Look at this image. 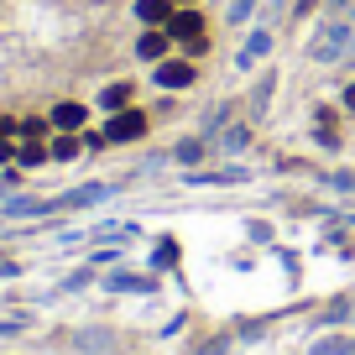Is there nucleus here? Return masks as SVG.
I'll use <instances>...</instances> for the list:
<instances>
[{
    "instance_id": "nucleus-1",
    "label": "nucleus",
    "mask_w": 355,
    "mask_h": 355,
    "mask_svg": "<svg viewBox=\"0 0 355 355\" xmlns=\"http://www.w3.org/2000/svg\"><path fill=\"white\" fill-rule=\"evenodd\" d=\"M350 42H355L350 21H329V26H324V32L309 42V58H313V63H334V58L350 53Z\"/></svg>"
},
{
    "instance_id": "nucleus-19",
    "label": "nucleus",
    "mask_w": 355,
    "mask_h": 355,
    "mask_svg": "<svg viewBox=\"0 0 355 355\" xmlns=\"http://www.w3.org/2000/svg\"><path fill=\"white\" fill-rule=\"evenodd\" d=\"M245 146V125H230V131L220 136V152H241Z\"/></svg>"
},
{
    "instance_id": "nucleus-11",
    "label": "nucleus",
    "mask_w": 355,
    "mask_h": 355,
    "mask_svg": "<svg viewBox=\"0 0 355 355\" xmlns=\"http://www.w3.org/2000/svg\"><path fill=\"white\" fill-rule=\"evenodd\" d=\"M167 53V32H141V42H136V58H146V63H157V58Z\"/></svg>"
},
{
    "instance_id": "nucleus-10",
    "label": "nucleus",
    "mask_w": 355,
    "mask_h": 355,
    "mask_svg": "<svg viewBox=\"0 0 355 355\" xmlns=\"http://www.w3.org/2000/svg\"><path fill=\"white\" fill-rule=\"evenodd\" d=\"M105 288H115V293H152L157 282H152V277H136V272H115Z\"/></svg>"
},
{
    "instance_id": "nucleus-18",
    "label": "nucleus",
    "mask_w": 355,
    "mask_h": 355,
    "mask_svg": "<svg viewBox=\"0 0 355 355\" xmlns=\"http://www.w3.org/2000/svg\"><path fill=\"white\" fill-rule=\"evenodd\" d=\"M193 183H245L241 167H225V173H193Z\"/></svg>"
},
{
    "instance_id": "nucleus-16",
    "label": "nucleus",
    "mask_w": 355,
    "mask_h": 355,
    "mask_svg": "<svg viewBox=\"0 0 355 355\" xmlns=\"http://www.w3.org/2000/svg\"><path fill=\"white\" fill-rule=\"evenodd\" d=\"M173 157H178L183 167L199 162V157H204V141H199V136H189V141H178V146H173Z\"/></svg>"
},
{
    "instance_id": "nucleus-26",
    "label": "nucleus",
    "mask_w": 355,
    "mask_h": 355,
    "mask_svg": "<svg viewBox=\"0 0 355 355\" xmlns=\"http://www.w3.org/2000/svg\"><path fill=\"white\" fill-rule=\"evenodd\" d=\"M0 277H16V261H11V256H0Z\"/></svg>"
},
{
    "instance_id": "nucleus-15",
    "label": "nucleus",
    "mask_w": 355,
    "mask_h": 355,
    "mask_svg": "<svg viewBox=\"0 0 355 355\" xmlns=\"http://www.w3.org/2000/svg\"><path fill=\"white\" fill-rule=\"evenodd\" d=\"M266 47H272V37H266V26H261V32H256V37H251V42H245V47H241V68H251V63H256V58H261V53H266Z\"/></svg>"
},
{
    "instance_id": "nucleus-14",
    "label": "nucleus",
    "mask_w": 355,
    "mask_h": 355,
    "mask_svg": "<svg viewBox=\"0 0 355 355\" xmlns=\"http://www.w3.org/2000/svg\"><path fill=\"white\" fill-rule=\"evenodd\" d=\"M125 100H131V84H110V89H100V110H125Z\"/></svg>"
},
{
    "instance_id": "nucleus-7",
    "label": "nucleus",
    "mask_w": 355,
    "mask_h": 355,
    "mask_svg": "<svg viewBox=\"0 0 355 355\" xmlns=\"http://www.w3.org/2000/svg\"><path fill=\"white\" fill-rule=\"evenodd\" d=\"M0 209L11 214V220H37V214H53L58 199H26V193H16V199H6Z\"/></svg>"
},
{
    "instance_id": "nucleus-25",
    "label": "nucleus",
    "mask_w": 355,
    "mask_h": 355,
    "mask_svg": "<svg viewBox=\"0 0 355 355\" xmlns=\"http://www.w3.org/2000/svg\"><path fill=\"white\" fill-rule=\"evenodd\" d=\"M6 162H16V146L11 141H0V167H6Z\"/></svg>"
},
{
    "instance_id": "nucleus-6",
    "label": "nucleus",
    "mask_w": 355,
    "mask_h": 355,
    "mask_svg": "<svg viewBox=\"0 0 355 355\" xmlns=\"http://www.w3.org/2000/svg\"><path fill=\"white\" fill-rule=\"evenodd\" d=\"M47 121H53L58 136H73L78 125L89 121V110H84V105H73V100H63V105H53V115H47Z\"/></svg>"
},
{
    "instance_id": "nucleus-24",
    "label": "nucleus",
    "mask_w": 355,
    "mask_h": 355,
    "mask_svg": "<svg viewBox=\"0 0 355 355\" xmlns=\"http://www.w3.org/2000/svg\"><path fill=\"white\" fill-rule=\"evenodd\" d=\"M329 183H334V189H355V173H334Z\"/></svg>"
},
{
    "instance_id": "nucleus-23",
    "label": "nucleus",
    "mask_w": 355,
    "mask_h": 355,
    "mask_svg": "<svg viewBox=\"0 0 355 355\" xmlns=\"http://www.w3.org/2000/svg\"><path fill=\"white\" fill-rule=\"evenodd\" d=\"M266 100H272V78H266V84L251 94V110H266Z\"/></svg>"
},
{
    "instance_id": "nucleus-22",
    "label": "nucleus",
    "mask_w": 355,
    "mask_h": 355,
    "mask_svg": "<svg viewBox=\"0 0 355 355\" xmlns=\"http://www.w3.org/2000/svg\"><path fill=\"white\" fill-rule=\"evenodd\" d=\"M251 6H256V0H230V11H225V16H230V21H245V16H251Z\"/></svg>"
},
{
    "instance_id": "nucleus-4",
    "label": "nucleus",
    "mask_w": 355,
    "mask_h": 355,
    "mask_svg": "<svg viewBox=\"0 0 355 355\" xmlns=\"http://www.w3.org/2000/svg\"><path fill=\"white\" fill-rule=\"evenodd\" d=\"M162 32H167V37H178V42H183V37H204V16L193 11V6H178V11L167 16Z\"/></svg>"
},
{
    "instance_id": "nucleus-28",
    "label": "nucleus",
    "mask_w": 355,
    "mask_h": 355,
    "mask_svg": "<svg viewBox=\"0 0 355 355\" xmlns=\"http://www.w3.org/2000/svg\"><path fill=\"white\" fill-rule=\"evenodd\" d=\"M345 110H355V84H350V89H345Z\"/></svg>"
},
{
    "instance_id": "nucleus-3",
    "label": "nucleus",
    "mask_w": 355,
    "mask_h": 355,
    "mask_svg": "<svg viewBox=\"0 0 355 355\" xmlns=\"http://www.w3.org/2000/svg\"><path fill=\"white\" fill-rule=\"evenodd\" d=\"M152 78H157L162 89H193V78H199V73H193L189 58H167V63H157Z\"/></svg>"
},
{
    "instance_id": "nucleus-2",
    "label": "nucleus",
    "mask_w": 355,
    "mask_h": 355,
    "mask_svg": "<svg viewBox=\"0 0 355 355\" xmlns=\"http://www.w3.org/2000/svg\"><path fill=\"white\" fill-rule=\"evenodd\" d=\"M115 189H121V183H78V189L58 193V209H89V204H105V199H115Z\"/></svg>"
},
{
    "instance_id": "nucleus-21",
    "label": "nucleus",
    "mask_w": 355,
    "mask_h": 355,
    "mask_svg": "<svg viewBox=\"0 0 355 355\" xmlns=\"http://www.w3.org/2000/svg\"><path fill=\"white\" fill-rule=\"evenodd\" d=\"M225 350H230V340H225V334H214V340H204L193 355H225Z\"/></svg>"
},
{
    "instance_id": "nucleus-13",
    "label": "nucleus",
    "mask_w": 355,
    "mask_h": 355,
    "mask_svg": "<svg viewBox=\"0 0 355 355\" xmlns=\"http://www.w3.org/2000/svg\"><path fill=\"white\" fill-rule=\"evenodd\" d=\"M53 162H78V152H84V141H73V136H53Z\"/></svg>"
},
{
    "instance_id": "nucleus-12",
    "label": "nucleus",
    "mask_w": 355,
    "mask_h": 355,
    "mask_svg": "<svg viewBox=\"0 0 355 355\" xmlns=\"http://www.w3.org/2000/svg\"><path fill=\"white\" fill-rule=\"evenodd\" d=\"M42 162H53V152H47V146H37V141H21V146H16V167H42Z\"/></svg>"
},
{
    "instance_id": "nucleus-9",
    "label": "nucleus",
    "mask_w": 355,
    "mask_h": 355,
    "mask_svg": "<svg viewBox=\"0 0 355 355\" xmlns=\"http://www.w3.org/2000/svg\"><path fill=\"white\" fill-rule=\"evenodd\" d=\"M309 355H355V340H345V334H324V340L309 345Z\"/></svg>"
},
{
    "instance_id": "nucleus-5",
    "label": "nucleus",
    "mask_w": 355,
    "mask_h": 355,
    "mask_svg": "<svg viewBox=\"0 0 355 355\" xmlns=\"http://www.w3.org/2000/svg\"><path fill=\"white\" fill-rule=\"evenodd\" d=\"M141 131H146V115H141V110H115V121L105 125V136H110V141H136Z\"/></svg>"
},
{
    "instance_id": "nucleus-17",
    "label": "nucleus",
    "mask_w": 355,
    "mask_h": 355,
    "mask_svg": "<svg viewBox=\"0 0 355 355\" xmlns=\"http://www.w3.org/2000/svg\"><path fill=\"white\" fill-rule=\"evenodd\" d=\"M110 345H115V334H110V329H100V334H94V329L78 334V350H110Z\"/></svg>"
},
{
    "instance_id": "nucleus-27",
    "label": "nucleus",
    "mask_w": 355,
    "mask_h": 355,
    "mask_svg": "<svg viewBox=\"0 0 355 355\" xmlns=\"http://www.w3.org/2000/svg\"><path fill=\"white\" fill-rule=\"evenodd\" d=\"M11 131H16V121H11V115H0V141H6Z\"/></svg>"
},
{
    "instance_id": "nucleus-29",
    "label": "nucleus",
    "mask_w": 355,
    "mask_h": 355,
    "mask_svg": "<svg viewBox=\"0 0 355 355\" xmlns=\"http://www.w3.org/2000/svg\"><path fill=\"white\" fill-rule=\"evenodd\" d=\"M173 6H199V0H173Z\"/></svg>"
},
{
    "instance_id": "nucleus-8",
    "label": "nucleus",
    "mask_w": 355,
    "mask_h": 355,
    "mask_svg": "<svg viewBox=\"0 0 355 355\" xmlns=\"http://www.w3.org/2000/svg\"><path fill=\"white\" fill-rule=\"evenodd\" d=\"M178 6L173 0H136V16H141L146 26H167V16H173Z\"/></svg>"
},
{
    "instance_id": "nucleus-20",
    "label": "nucleus",
    "mask_w": 355,
    "mask_h": 355,
    "mask_svg": "<svg viewBox=\"0 0 355 355\" xmlns=\"http://www.w3.org/2000/svg\"><path fill=\"white\" fill-rule=\"evenodd\" d=\"M152 261H157V266H173V261H178V245H173V241H162V245L152 251Z\"/></svg>"
}]
</instances>
